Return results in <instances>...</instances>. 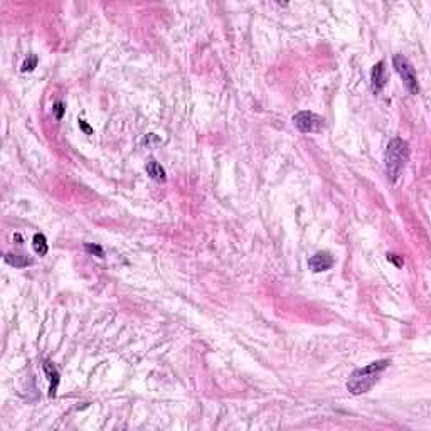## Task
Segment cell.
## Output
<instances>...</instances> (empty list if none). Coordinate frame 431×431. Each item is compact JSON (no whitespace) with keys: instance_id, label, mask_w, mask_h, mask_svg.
<instances>
[{"instance_id":"obj_1","label":"cell","mask_w":431,"mask_h":431,"mask_svg":"<svg viewBox=\"0 0 431 431\" xmlns=\"http://www.w3.org/2000/svg\"><path fill=\"white\" fill-rule=\"evenodd\" d=\"M389 360H376V362H371L369 366L357 369L351 374L347 381V391L354 396H359V394H364L367 391H371L374 388V384L379 381L381 374L388 369Z\"/></svg>"},{"instance_id":"obj_2","label":"cell","mask_w":431,"mask_h":431,"mask_svg":"<svg viewBox=\"0 0 431 431\" xmlns=\"http://www.w3.org/2000/svg\"><path fill=\"white\" fill-rule=\"evenodd\" d=\"M409 157V147L408 142H404L403 138L396 137L388 143V149L384 152V167L388 179L394 182L403 172L406 162Z\"/></svg>"},{"instance_id":"obj_3","label":"cell","mask_w":431,"mask_h":431,"mask_svg":"<svg viewBox=\"0 0 431 431\" xmlns=\"http://www.w3.org/2000/svg\"><path fill=\"white\" fill-rule=\"evenodd\" d=\"M392 61H394V68H396V71L399 73V76H401V79H403V84L406 86V89H408L411 94H418V91H420V84H418L416 71H414L411 63H409V61L406 59L404 56H401V54L394 56Z\"/></svg>"},{"instance_id":"obj_4","label":"cell","mask_w":431,"mask_h":431,"mask_svg":"<svg viewBox=\"0 0 431 431\" xmlns=\"http://www.w3.org/2000/svg\"><path fill=\"white\" fill-rule=\"evenodd\" d=\"M293 125L302 133H320L325 128V120L313 112H298L293 115Z\"/></svg>"},{"instance_id":"obj_5","label":"cell","mask_w":431,"mask_h":431,"mask_svg":"<svg viewBox=\"0 0 431 431\" xmlns=\"http://www.w3.org/2000/svg\"><path fill=\"white\" fill-rule=\"evenodd\" d=\"M309 266L313 273L327 272V270H330L334 266V256L327 251H318L309 260Z\"/></svg>"},{"instance_id":"obj_6","label":"cell","mask_w":431,"mask_h":431,"mask_svg":"<svg viewBox=\"0 0 431 431\" xmlns=\"http://www.w3.org/2000/svg\"><path fill=\"white\" fill-rule=\"evenodd\" d=\"M371 84H372V91L376 94L381 93V89L384 88L386 84V68L384 63H377L374 68H372V75H371Z\"/></svg>"},{"instance_id":"obj_7","label":"cell","mask_w":431,"mask_h":431,"mask_svg":"<svg viewBox=\"0 0 431 431\" xmlns=\"http://www.w3.org/2000/svg\"><path fill=\"white\" fill-rule=\"evenodd\" d=\"M44 371L47 374V379H49V396L54 397L56 392H57V386H59V371L56 369L54 364L51 360H46L44 362Z\"/></svg>"},{"instance_id":"obj_8","label":"cell","mask_w":431,"mask_h":431,"mask_svg":"<svg viewBox=\"0 0 431 431\" xmlns=\"http://www.w3.org/2000/svg\"><path fill=\"white\" fill-rule=\"evenodd\" d=\"M147 172H149V175L154 180H157V182H163L167 177H165V170H163V167L160 165V163L157 162V160L152 158L149 163H147Z\"/></svg>"},{"instance_id":"obj_9","label":"cell","mask_w":431,"mask_h":431,"mask_svg":"<svg viewBox=\"0 0 431 431\" xmlns=\"http://www.w3.org/2000/svg\"><path fill=\"white\" fill-rule=\"evenodd\" d=\"M32 246H34V251L40 254V256H46L47 254V239L44 235H40V233H36L34 237H32Z\"/></svg>"},{"instance_id":"obj_10","label":"cell","mask_w":431,"mask_h":431,"mask_svg":"<svg viewBox=\"0 0 431 431\" xmlns=\"http://www.w3.org/2000/svg\"><path fill=\"white\" fill-rule=\"evenodd\" d=\"M5 261L9 263V265L15 266V268H24V266H27L32 263L31 258L24 256V254H10V253L5 254Z\"/></svg>"},{"instance_id":"obj_11","label":"cell","mask_w":431,"mask_h":431,"mask_svg":"<svg viewBox=\"0 0 431 431\" xmlns=\"http://www.w3.org/2000/svg\"><path fill=\"white\" fill-rule=\"evenodd\" d=\"M36 64H38V57L36 56H31L29 59L24 61L22 64V71H32V69L36 68Z\"/></svg>"},{"instance_id":"obj_12","label":"cell","mask_w":431,"mask_h":431,"mask_svg":"<svg viewBox=\"0 0 431 431\" xmlns=\"http://www.w3.org/2000/svg\"><path fill=\"white\" fill-rule=\"evenodd\" d=\"M52 112H54V117L57 118V120H61L63 118V113H64V103L63 101H56L54 106H52Z\"/></svg>"},{"instance_id":"obj_13","label":"cell","mask_w":431,"mask_h":431,"mask_svg":"<svg viewBox=\"0 0 431 431\" xmlns=\"http://www.w3.org/2000/svg\"><path fill=\"white\" fill-rule=\"evenodd\" d=\"M86 249H88L89 253H93V254L96 253V254H98V256H100V258H103V249H101L100 246H93V244H88V246H86Z\"/></svg>"},{"instance_id":"obj_14","label":"cell","mask_w":431,"mask_h":431,"mask_svg":"<svg viewBox=\"0 0 431 431\" xmlns=\"http://www.w3.org/2000/svg\"><path fill=\"white\" fill-rule=\"evenodd\" d=\"M79 126H81V130H83L86 135H91V133H93V128H91V126H89L84 120H79Z\"/></svg>"},{"instance_id":"obj_15","label":"cell","mask_w":431,"mask_h":431,"mask_svg":"<svg viewBox=\"0 0 431 431\" xmlns=\"http://www.w3.org/2000/svg\"><path fill=\"white\" fill-rule=\"evenodd\" d=\"M388 258H389V261L392 260L394 263H396L397 266H401V261H399V260H397V258H396V254H388Z\"/></svg>"}]
</instances>
